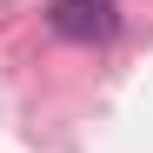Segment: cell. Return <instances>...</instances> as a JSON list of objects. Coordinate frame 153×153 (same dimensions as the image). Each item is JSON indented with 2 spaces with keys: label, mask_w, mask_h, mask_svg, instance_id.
Listing matches in <instances>:
<instances>
[{
  "label": "cell",
  "mask_w": 153,
  "mask_h": 153,
  "mask_svg": "<svg viewBox=\"0 0 153 153\" xmlns=\"http://www.w3.org/2000/svg\"><path fill=\"white\" fill-rule=\"evenodd\" d=\"M47 20H53L60 40H113V27H120L113 0H53Z\"/></svg>",
  "instance_id": "obj_1"
}]
</instances>
